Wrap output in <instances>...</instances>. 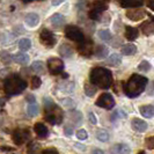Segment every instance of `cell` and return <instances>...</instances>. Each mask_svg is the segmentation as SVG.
<instances>
[{"label": "cell", "mask_w": 154, "mask_h": 154, "mask_svg": "<svg viewBox=\"0 0 154 154\" xmlns=\"http://www.w3.org/2000/svg\"><path fill=\"white\" fill-rule=\"evenodd\" d=\"M89 80L94 86L99 87L101 89H108L112 86L114 78L111 71L106 67H94L89 73Z\"/></svg>", "instance_id": "6da1fadb"}, {"label": "cell", "mask_w": 154, "mask_h": 154, "mask_svg": "<svg viewBox=\"0 0 154 154\" xmlns=\"http://www.w3.org/2000/svg\"><path fill=\"white\" fill-rule=\"evenodd\" d=\"M147 84H148V80L144 75L132 74L130 79L124 84V93H125L126 96H129L131 99H134V97L139 96L141 93L145 91Z\"/></svg>", "instance_id": "7a4b0ae2"}, {"label": "cell", "mask_w": 154, "mask_h": 154, "mask_svg": "<svg viewBox=\"0 0 154 154\" xmlns=\"http://www.w3.org/2000/svg\"><path fill=\"white\" fill-rule=\"evenodd\" d=\"M44 118L48 123L52 125H59L63 123L64 112L57 104H54V101L50 99H44Z\"/></svg>", "instance_id": "3957f363"}, {"label": "cell", "mask_w": 154, "mask_h": 154, "mask_svg": "<svg viewBox=\"0 0 154 154\" xmlns=\"http://www.w3.org/2000/svg\"><path fill=\"white\" fill-rule=\"evenodd\" d=\"M27 88V82L17 74H11L4 82V91L8 96H15Z\"/></svg>", "instance_id": "277c9868"}, {"label": "cell", "mask_w": 154, "mask_h": 154, "mask_svg": "<svg viewBox=\"0 0 154 154\" xmlns=\"http://www.w3.org/2000/svg\"><path fill=\"white\" fill-rule=\"evenodd\" d=\"M109 1L107 0H94L88 11V17L93 21L100 20L102 14L108 9Z\"/></svg>", "instance_id": "5b68a950"}, {"label": "cell", "mask_w": 154, "mask_h": 154, "mask_svg": "<svg viewBox=\"0 0 154 154\" xmlns=\"http://www.w3.org/2000/svg\"><path fill=\"white\" fill-rule=\"evenodd\" d=\"M64 32H65L66 38L71 39V41H73L75 43H81L86 38L82 30L79 27H77V26H67L65 28Z\"/></svg>", "instance_id": "8992f818"}, {"label": "cell", "mask_w": 154, "mask_h": 154, "mask_svg": "<svg viewBox=\"0 0 154 154\" xmlns=\"http://www.w3.org/2000/svg\"><path fill=\"white\" fill-rule=\"evenodd\" d=\"M39 42L46 48H54L57 43V38H56V35L51 30L44 28L43 30L41 31L39 34Z\"/></svg>", "instance_id": "52a82bcc"}, {"label": "cell", "mask_w": 154, "mask_h": 154, "mask_svg": "<svg viewBox=\"0 0 154 154\" xmlns=\"http://www.w3.org/2000/svg\"><path fill=\"white\" fill-rule=\"evenodd\" d=\"M46 67L49 69V72L52 74V75H58L63 73L64 71V62H63L60 58H49L48 63H46Z\"/></svg>", "instance_id": "ba28073f"}, {"label": "cell", "mask_w": 154, "mask_h": 154, "mask_svg": "<svg viewBox=\"0 0 154 154\" xmlns=\"http://www.w3.org/2000/svg\"><path fill=\"white\" fill-rule=\"evenodd\" d=\"M95 104H96L97 107H100V108L110 110V109H112L114 107H115L116 102H115L114 96H112L111 94L104 93V94H102L101 96H99V99L96 100Z\"/></svg>", "instance_id": "9c48e42d"}, {"label": "cell", "mask_w": 154, "mask_h": 154, "mask_svg": "<svg viewBox=\"0 0 154 154\" xmlns=\"http://www.w3.org/2000/svg\"><path fill=\"white\" fill-rule=\"evenodd\" d=\"M94 44H93V41L89 38H85L81 43H79L78 45V51L79 54H81L82 57H91L94 54Z\"/></svg>", "instance_id": "30bf717a"}, {"label": "cell", "mask_w": 154, "mask_h": 154, "mask_svg": "<svg viewBox=\"0 0 154 154\" xmlns=\"http://www.w3.org/2000/svg\"><path fill=\"white\" fill-rule=\"evenodd\" d=\"M12 138L16 145H22L27 140L30 139V132L28 129H17L13 132Z\"/></svg>", "instance_id": "8fae6325"}, {"label": "cell", "mask_w": 154, "mask_h": 154, "mask_svg": "<svg viewBox=\"0 0 154 154\" xmlns=\"http://www.w3.org/2000/svg\"><path fill=\"white\" fill-rule=\"evenodd\" d=\"M125 14L129 17V20H131V21H140V20H143L146 16L147 13L144 9H141V8L133 7V8H129Z\"/></svg>", "instance_id": "7c38bea8"}, {"label": "cell", "mask_w": 154, "mask_h": 154, "mask_svg": "<svg viewBox=\"0 0 154 154\" xmlns=\"http://www.w3.org/2000/svg\"><path fill=\"white\" fill-rule=\"evenodd\" d=\"M140 30L144 35L146 36H151L154 34V16H151L149 20L144 21V22L140 24Z\"/></svg>", "instance_id": "4fadbf2b"}, {"label": "cell", "mask_w": 154, "mask_h": 154, "mask_svg": "<svg viewBox=\"0 0 154 154\" xmlns=\"http://www.w3.org/2000/svg\"><path fill=\"white\" fill-rule=\"evenodd\" d=\"M67 121L69 124H71V128L73 129L82 123V115L79 111H69L67 114Z\"/></svg>", "instance_id": "5bb4252c"}, {"label": "cell", "mask_w": 154, "mask_h": 154, "mask_svg": "<svg viewBox=\"0 0 154 154\" xmlns=\"http://www.w3.org/2000/svg\"><path fill=\"white\" fill-rule=\"evenodd\" d=\"M34 131L36 133V136L41 139H44V138H48L49 137V129L45 126V124L38 123L35 124V126H34Z\"/></svg>", "instance_id": "9a60e30c"}, {"label": "cell", "mask_w": 154, "mask_h": 154, "mask_svg": "<svg viewBox=\"0 0 154 154\" xmlns=\"http://www.w3.org/2000/svg\"><path fill=\"white\" fill-rule=\"evenodd\" d=\"M131 126L137 132H145L147 130V123L140 118H133L131 122Z\"/></svg>", "instance_id": "2e32d148"}, {"label": "cell", "mask_w": 154, "mask_h": 154, "mask_svg": "<svg viewBox=\"0 0 154 154\" xmlns=\"http://www.w3.org/2000/svg\"><path fill=\"white\" fill-rule=\"evenodd\" d=\"M139 36V30L138 28L136 27H131V26H128L125 27V38L128 41H136Z\"/></svg>", "instance_id": "e0dca14e"}, {"label": "cell", "mask_w": 154, "mask_h": 154, "mask_svg": "<svg viewBox=\"0 0 154 154\" xmlns=\"http://www.w3.org/2000/svg\"><path fill=\"white\" fill-rule=\"evenodd\" d=\"M65 21H66L65 16L63 14H59V13H56V14H54L50 17V22H51V24L54 26V28H59V27L64 26Z\"/></svg>", "instance_id": "ac0fdd59"}, {"label": "cell", "mask_w": 154, "mask_h": 154, "mask_svg": "<svg viewBox=\"0 0 154 154\" xmlns=\"http://www.w3.org/2000/svg\"><path fill=\"white\" fill-rule=\"evenodd\" d=\"M24 21L29 27H36L39 23V15L36 13H28L24 17Z\"/></svg>", "instance_id": "d6986e66"}, {"label": "cell", "mask_w": 154, "mask_h": 154, "mask_svg": "<svg viewBox=\"0 0 154 154\" xmlns=\"http://www.w3.org/2000/svg\"><path fill=\"white\" fill-rule=\"evenodd\" d=\"M59 54L64 57V58H69V57H72V54H73V49H72V46L69 45V44H66V43H63L62 45L59 46Z\"/></svg>", "instance_id": "ffe728a7"}, {"label": "cell", "mask_w": 154, "mask_h": 154, "mask_svg": "<svg viewBox=\"0 0 154 154\" xmlns=\"http://www.w3.org/2000/svg\"><path fill=\"white\" fill-rule=\"evenodd\" d=\"M144 4V0H121V6L124 8L140 7Z\"/></svg>", "instance_id": "44dd1931"}, {"label": "cell", "mask_w": 154, "mask_h": 154, "mask_svg": "<svg viewBox=\"0 0 154 154\" xmlns=\"http://www.w3.org/2000/svg\"><path fill=\"white\" fill-rule=\"evenodd\" d=\"M112 152L115 154H130L131 153V148L126 144H117L112 147Z\"/></svg>", "instance_id": "7402d4cb"}, {"label": "cell", "mask_w": 154, "mask_h": 154, "mask_svg": "<svg viewBox=\"0 0 154 154\" xmlns=\"http://www.w3.org/2000/svg\"><path fill=\"white\" fill-rule=\"evenodd\" d=\"M121 52L124 56H132L137 52V46L132 43H128V44H124L121 49Z\"/></svg>", "instance_id": "603a6c76"}, {"label": "cell", "mask_w": 154, "mask_h": 154, "mask_svg": "<svg viewBox=\"0 0 154 154\" xmlns=\"http://www.w3.org/2000/svg\"><path fill=\"white\" fill-rule=\"evenodd\" d=\"M139 111H140L141 115L144 117H146V118H152L154 116V107L151 106V104H146V106L140 107Z\"/></svg>", "instance_id": "cb8c5ba5"}, {"label": "cell", "mask_w": 154, "mask_h": 154, "mask_svg": "<svg viewBox=\"0 0 154 154\" xmlns=\"http://www.w3.org/2000/svg\"><path fill=\"white\" fill-rule=\"evenodd\" d=\"M109 54V50L108 48L106 45H97L96 46V50L94 51V54H95V57L96 58H99V59H103V58H106Z\"/></svg>", "instance_id": "d4e9b609"}, {"label": "cell", "mask_w": 154, "mask_h": 154, "mask_svg": "<svg viewBox=\"0 0 154 154\" xmlns=\"http://www.w3.org/2000/svg\"><path fill=\"white\" fill-rule=\"evenodd\" d=\"M13 59H14V62L20 65H27L29 63V56L27 54H23V52H19L13 56Z\"/></svg>", "instance_id": "484cf974"}, {"label": "cell", "mask_w": 154, "mask_h": 154, "mask_svg": "<svg viewBox=\"0 0 154 154\" xmlns=\"http://www.w3.org/2000/svg\"><path fill=\"white\" fill-rule=\"evenodd\" d=\"M121 63H122V58H121L119 54H110V57H109L108 60H107V64L110 65V66H118Z\"/></svg>", "instance_id": "4316f807"}, {"label": "cell", "mask_w": 154, "mask_h": 154, "mask_svg": "<svg viewBox=\"0 0 154 154\" xmlns=\"http://www.w3.org/2000/svg\"><path fill=\"white\" fill-rule=\"evenodd\" d=\"M44 69H45V66H44V63L43 62L36 60V62H34L31 64V69H32L35 73H37V74L44 73Z\"/></svg>", "instance_id": "83f0119b"}, {"label": "cell", "mask_w": 154, "mask_h": 154, "mask_svg": "<svg viewBox=\"0 0 154 154\" xmlns=\"http://www.w3.org/2000/svg\"><path fill=\"white\" fill-rule=\"evenodd\" d=\"M97 36H99L101 41H103V42H111V39H112V35H111V32H110L109 30H107V29L99 30Z\"/></svg>", "instance_id": "f1b7e54d"}, {"label": "cell", "mask_w": 154, "mask_h": 154, "mask_svg": "<svg viewBox=\"0 0 154 154\" xmlns=\"http://www.w3.org/2000/svg\"><path fill=\"white\" fill-rule=\"evenodd\" d=\"M0 59H1V62L4 63L5 65H8V64H11V63L14 60L13 59V56L9 54L8 51H5V50L0 52Z\"/></svg>", "instance_id": "f546056e"}, {"label": "cell", "mask_w": 154, "mask_h": 154, "mask_svg": "<svg viewBox=\"0 0 154 154\" xmlns=\"http://www.w3.org/2000/svg\"><path fill=\"white\" fill-rule=\"evenodd\" d=\"M19 48L21 51H28L31 48V41L29 38H22L19 41Z\"/></svg>", "instance_id": "4dcf8cb0"}, {"label": "cell", "mask_w": 154, "mask_h": 154, "mask_svg": "<svg viewBox=\"0 0 154 154\" xmlns=\"http://www.w3.org/2000/svg\"><path fill=\"white\" fill-rule=\"evenodd\" d=\"M58 88L64 93H72L74 91V84L73 82H64L62 85L58 86Z\"/></svg>", "instance_id": "1f68e13d"}, {"label": "cell", "mask_w": 154, "mask_h": 154, "mask_svg": "<svg viewBox=\"0 0 154 154\" xmlns=\"http://www.w3.org/2000/svg\"><path fill=\"white\" fill-rule=\"evenodd\" d=\"M96 138L99 139L100 141H103V143H106V141H108L109 140V133L107 130H97L96 132Z\"/></svg>", "instance_id": "d6a6232c"}, {"label": "cell", "mask_w": 154, "mask_h": 154, "mask_svg": "<svg viewBox=\"0 0 154 154\" xmlns=\"http://www.w3.org/2000/svg\"><path fill=\"white\" fill-rule=\"evenodd\" d=\"M27 111H28V115L30 116V117L37 115V114H38V106H37V103H36V102L29 103Z\"/></svg>", "instance_id": "836d02e7"}, {"label": "cell", "mask_w": 154, "mask_h": 154, "mask_svg": "<svg viewBox=\"0 0 154 154\" xmlns=\"http://www.w3.org/2000/svg\"><path fill=\"white\" fill-rule=\"evenodd\" d=\"M96 86H94L91 82V84H86L85 85V93H86V95L87 96H93V95H95V93H96Z\"/></svg>", "instance_id": "e575fe53"}, {"label": "cell", "mask_w": 154, "mask_h": 154, "mask_svg": "<svg viewBox=\"0 0 154 154\" xmlns=\"http://www.w3.org/2000/svg\"><path fill=\"white\" fill-rule=\"evenodd\" d=\"M31 88L32 89H37V88H39L41 87V85H42V80H41V78L37 77V75H35V77L31 78Z\"/></svg>", "instance_id": "d590c367"}, {"label": "cell", "mask_w": 154, "mask_h": 154, "mask_svg": "<svg viewBox=\"0 0 154 154\" xmlns=\"http://www.w3.org/2000/svg\"><path fill=\"white\" fill-rule=\"evenodd\" d=\"M60 103H62L64 107H66V108L73 109L75 107V102L73 100H71V99H69V97H66V99H64V100H60Z\"/></svg>", "instance_id": "8d00e7d4"}, {"label": "cell", "mask_w": 154, "mask_h": 154, "mask_svg": "<svg viewBox=\"0 0 154 154\" xmlns=\"http://www.w3.org/2000/svg\"><path fill=\"white\" fill-rule=\"evenodd\" d=\"M138 69L141 72H148L151 69V64L147 62V60H143L138 65Z\"/></svg>", "instance_id": "74e56055"}, {"label": "cell", "mask_w": 154, "mask_h": 154, "mask_svg": "<svg viewBox=\"0 0 154 154\" xmlns=\"http://www.w3.org/2000/svg\"><path fill=\"white\" fill-rule=\"evenodd\" d=\"M77 138L79 140H86V139L88 138V133L84 129H80V130L77 131Z\"/></svg>", "instance_id": "f35d334b"}, {"label": "cell", "mask_w": 154, "mask_h": 154, "mask_svg": "<svg viewBox=\"0 0 154 154\" xmlns=\"http://www.w3.org/2000/svg\"><path fill=\"white\" fill-rule=\"evenodd\" d=\"M145 141H146L147 148H149V149H154V136L153 137H148Z\"/></svg>", "instance_id": "ab89813d"}, {"label": "cell", "mask_w": 154, "mask_h": 154, "mask_svg": "<svg viewBox=\"0 0 154 154\" xmlns=\"http://www.w3.org/2000/svg\"><path fill=\"white\" fill-rule=\"evenodd\" d=\"M119 117H122V118H125V117H126V115H125V112H123V111H121V110H118V111H116V112H114V115H112V117H111V119L114 121L115 118H119Z\"/></svg>", "instance_id": "60d3db41"}, {"label": "cell", "mask_w": 154, "mask_h": 154, "mask_svg": "<svg viewBox=\"0 0 154 154\" xmlns=\"http://www.w3.org/2000/svg\"><path fill=\"white\" fill-rule=\"evenodd\" d=\"M43 154H59V152L56 149V148H52V147H50V148H46L43 151Z\"/></svg>", "instance_id": "b9f144b4"}, {"label": "cell", "mask_w": 154, "mask_h": 154, "mask_svg": "<svg viewBox=\"0 0 154 154\" xmlns=\"http://www.w3.org/2000/svg\"><path fill=\"white\" fill-rule=\"evenodd\" d=\"M26 101L29 102V103H32V102H36V97H35L32 94H28V95L26 96Z\"/></svg>", "instance_id": "7bdbcfd3"}, {"label": "cell", "mask_w": 154, "mask_h": 154, "mask_svg": "<svg viewBox=\"0 0 154 154\" xmlns=\"http://www.w3.org/2000/svg\"><path fill=\"white\" fill-rule=\"evenodd\" d=\"M88 118H89V121L92 122V124H96V123H97V119H96V117H95V115H94L93 112H89V116H88Z\"/></svg>", "instance_id": "ee69618b"}, {"label": "cell", "mask_w": 154, "mask_h": 154, "mask_svg": "<svg viewBox=\"0 0 154 154\" xmlns=\"http://www.w3.org/2000/svg\"><path fill=\"white\" fill-rule=\"evenodd\" d=\"M147 7L154 11V0H147Z\"/></svg>", "instance_id": "f6af8a7d"}, {"label": "cell", "mask_w": 154, "mask_h": 154, "mask_svg": "<svg viewBox=\"0 0 154 154\" xmlns=\"http://www.w3.org/2000/svg\"><path fill=\"white\" fill-rule=\"evenodd\" d=\"M62 2H64V0H51L52 6H58V5H60Z\"/></svg>", "instance_id": "bcb514c9"}, {"label": "cell", "mask_w": 154, "mask_h": 154, "mask_svg": "<svg viewBox=\"0 0 154 154\" xmlns=\"http://www.w3.org/2000/svg\"><path fill=\"white\" fill-rule=\"evenodd\" d=\"M92 154H104V152H103L102 149H99V148H96V149H94V151H93Z\"/></svg>", "instance_id": "7dc6e473"}, {"label": "cell", "mask_w": 154, "mask_h": 154, "mask_svg": "<svg viewBox=\"0 0 154 154\" xmlns=\"http://www.w3.org/2000/svg\"><path fill=\"white\" fill-rule=\"evenodd\" d=\"M4 106H5V100H4V99H1V97H0V108H2V107H4Z\"/></svg>", "instance_id": "c3c4849f"}, {"label": "cell", "mask_w": 154, "mask_h": 154, "mask_svg": "<svg viewBox=\"0 0 154 154\" xmlns=\"http://www.w3.org/2000/svg\"><path fill=\"white\" fill-rule=\"evenodd\" d=\"M4 124V118H2V116L0 115V126Z\"/></svg>", "instance_id": "681fc988"}, {"label": "cell", "mask_w": 154, "mask_h": 154, "mask_svg": "<svg viewBox=\"0 0 154 154\" xmlns=\"http://www.w3.org/2000/svg\"><path fill=\"white\" fill-rule=\"evenodd\" d=\"M24 2H30V1H34V0H23Z\"/></svg>", "instance_id": "f907efd6"}, {"label": "cell", "mask_w": 154, "mask_h": 154, "mask_svg": "<svg viewBox=\"0 0 154 154\" xmlns=\"http://www.w3.org/2000/svg\"><path fill=\"white\" fill-rule=\"evenodd\" d=\"M138 154H145V152H144V151H140Z\"/></svg>", "instance_id": "816d5d0a"}, {"label": "cell", "mask_w": 154, "mask_h": 154, "mask_svg": "<svg viewBox=\"0 0 154 154\" xmlns=\"http://www.w3.org/2000/svg\"><path fill=\"white\" fill-rule=\"evenodd\" d=\"M153 85H154V82H153Z\"/></svg>", "instance_id": "f5cc1de1"}]
</instances>
